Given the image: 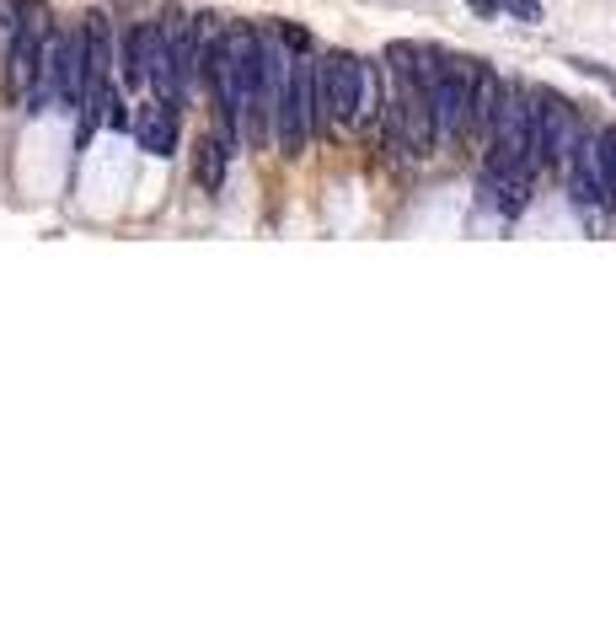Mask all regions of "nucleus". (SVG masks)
Returning <instances> with one entry per match:
<instances>
[{
    "label": "nucleus",
    "mask_w": 616,
    "mask_h": 643,
    "mask_svg": "<svg viewBox=\"0 0 616 643\" xmlns=\"http://www.w3.org/2000/svg\"><path fill=\"white\" fill-rule=\"evenodd\" d=\"M386 113H381V145L391 156H434V119L430 92L419 75V44H391L386 49Z\"/></svg>",
    "instance_id": "1"
},
{
    "label": "nucleus",
    "mask_w": 616,
    "mask_h": 643,
    "mask_svg": "<svg viewBox=\"0 0 616 643\" xmlns=\"http://www.w3.org/2000/svg\"><path fill=\"white\" fill-rule=\"evenodd\" d=\"M419 75L430 92L434 150L467 145V108H472V60H450L430 44H419Z\"/></svg>",
    "instance_id": "2"
},
{
    "label": "nucleus",
    "mask_w": 616,
    "mask_h": 643,
    "mask_svg": "<svg viewBox=\"0 0 616 643\" xmlns=\"http://www.w3.org/2000/svg\"><path fill=\"white\" fill-rule=\"evenodd\" d=\"M316 129H322V113H316V54L290 49L285 92H279V108H274V145L285 156H301Z\"/></svg>",
    "instance_id": "3"
},
{
    "label": "nucleus",
    "mask_w": 616,
    "mask_h": 643,
    "mask_svg": "<svg viewBox=\"0 0 616 643\" xmlns=\"http://www.w3.org/2000/svg\"><path fill=\"white\" fill-rule=\"evenodd\" d=\"M579 108L553 92V86H531V139H526V156H531V172L536 167H563L573 139H579Z\"/></svg>",
    "instance_id": "4"
},
{
    "label": "nucleus",
    "mask_w": 616,
    "mask_h": 643,
    "mask_svg": "<svg viewBox=\"0 0 616 643\" xmlns=\"http://www.w3.org/2000/svg\"><path fill=\"white\" fill-rule=\"evenodd\" d=\"M531 139V86L526 81H498V113L488 129V167H531L526 156Z\"/></svg>",
    "instance_id": "5"
},
{
    "label": "nucleus",
    "mask_w": 616,
    "mask_h": 643,
    "mask_svg": "<svg viewBox=\"0 0 616 643\" xmlns=\"http://www.w3.org/2000/svg\"><path fill=\"white\" fill-rule=\"evenodd\" d=\"M44 38H49V11L38 0H16V33L5 44V92H11V102H27L33 97Z\"/></svg>",
    "instance_id": "6"
},
{
    "label": "nucleus",
    "mask_w": 616,
    "mask_h": 643,
    "mask_svg": "<svg viewBox=\"0 0 616 643\" xmlns=\"http://www.w3.org/2000/svg\"><path fill=\"white\" fill-rule=\"evenodd\" d=\"M354 86H360V54L333 49V54L316 60V113H322V124H327V119H333V124H349V113H354Z\"/></svg>",
    "instance_id": "7"
},
{
    "label": "nucleus",
    "mask_w": 616,
    "mask_h": 643,
    "mask_svg": "<svg viewBox=\"0 0 616 643\" xmlns=\"http://www.w3.org/2000/svg\"><path fill=\"white\" fill-rule=\"evenodd\" d=\"M568 198H573V209L579 215H601V204H606V189H601V161H595V134H584L579 129V139H573V150H568Z\"/></svg>",
    "instance_id": "8"
},
{
    "label": "nucleus",
    "mask_w": 616,
    "mask_h": 643,
    "mask_svg": "<svg viewBox=\"0 0 616 643\" xmlns=\"http://www.w3.org/2000/svg\"><path fill=\"white\" fill-rule=\"evenodd\" d=\"M129 129H134V145H140L145 156H172V150H178V108L161 102V97L140 102V108L129 113Z\"/></svg>",
    "instance_id": "9"
},
{
    "label": "nucleus",
    "mask_w": 616,
    "mask_h": 643,
    "mask_svg": "<svg viewBox=\"0 0 616 643\" xmlns=\"http://www.w3.org/2000/svg\"><path fill=\"white\" fill-rule=\"evenodd\" d=\"M478 189H483V209L509 220V215H520L531 204V167H488Z\"/></svg>",
    "instance_id": "10"
},
{
    "label": "nucleus",
    "mask_w": 616,
    "mask_h": 643,
    "mask_svg": "<svg viewBox=\"0 0 616 643\" xmlns=\"http://www.w3.org/2000/svg\"><path fill=\"white\" fill-rule=\"evenodd\" d=\"M381 113H386V64L381 60H360V86H354V113L349 124L381 134Z\"/></svg>",
    "instance_id": "11"
},
{
    "label": "nucleus",
    "mask_w": 616,
    "mask_h": 643,
    "mask_svg": "<svg viewBox=\"0 0 616 643\" xmlns=\"http://www.w3.org/2000/svg\"><path fill=\"white\" fill-rule=\"evenodd\" d=\"M493 113H498V75H493L488 64L472 60V108H467V139L488 145Z\"/></svg>",
    "instance_id": "12"
},
{
    "label": "nucleus",
    "mask_w": 616,
    "mask_h": 643,
    "mask_svg": "<svg viewBox=\"0 0 616 643\" xmlns=\"http://www.w3.org/2000/svg\"><path fill=\"white\" fill-rule=\"evenodd\" d=\"M81 86H86V27H70L60 33V108L81 102Z\"/></svg>",
    "instance_id": "13"
},
{
    "label": "nucleus",
    "mask_w": 616,
    "mask_h": 643,
    "mask_svg": "<svg viewBox=\"0 0 616 643\" xmlns=\"http://www.w3.org/2000/svg\"><path fill=\"white\" fill-rule=\"evenodd\" d=\"M231 156H237V145H231V139L204 134V139H198V150H193V183H198L204 193H220V189H226V167H231Z\"/></svg>",
    "instance_id": "14"
},
{
    "label": "nucleus",
    "mask_w": 616,
    "mask_h": 643,
    "mask_svg": "<svg viewBox=\"0 0 616 643\" xmlns=\"http://www.w3.org/2000/svg\"><path fill=\"white\" fill-rule=\"evenodd\" d=\"M595 161H601V189H606V209H616V124L595 134Z\"/></svg>",
    "instance_id": "15"
},
{
    "label": "nucleus",
    "mask_w": 616,
    "mask_h": 643,
    "mask_svg": "<svg viewBox=\"0 0 616 643\" xmlns=\"http://www.w3.org/2000/svg\"><path fill=\"white\" fill-rule=\"evenodd\" d=\"M498 11H509V16H520V22H542V16H547L542 0H498Z\"/></svg>",
    "instance_id": "16"
},
{
    "label": "nucleus",
    "mask_w": 616,
    "mask_h": 643,
    "mask_svg": "<svg viewBox=\"0 0 616 643\" xmlns=\"http://www.w3.org/2000/svg\"><path fill=\"white\" fill-rule=\"evenodd\" d=\"M467 5H472L478 16H498V0H467Z\"/></svg>",
    "instance_id": "17"
}]
</instances>
